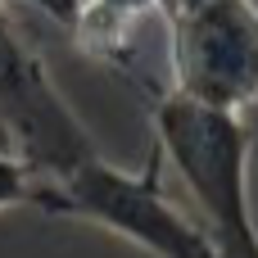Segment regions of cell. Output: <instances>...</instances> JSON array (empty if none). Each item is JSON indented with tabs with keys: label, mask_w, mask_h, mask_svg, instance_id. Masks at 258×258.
<instances>
[{
	"label": "cell",
	"mask_w": 258,
	"mask_h": 258,
	"mask_svg": "<svg viewBox=\"0 0 258 258\" xmlns=\"http://www.w3.org/2000/svg\"><path fill=\"white\" fill-rule=\"evenodd\" d=\"M32 186H36V177H32L27 159L18 154L14 136L0 127V213L18 209V204H32Z\"/></svg>",
	"instance_id": "5b68a950"
},
{
	"label": "cell",
	"mask_w": 258,
	"mask_h": 258,
	"mask_svg": "<svg viewBox=\"0 0 258 258\" xmlns=\"http://www.w3.org/2000/svg\"><path fill=\"white\" fill-rule=\"evenodd\" d=\"M150 122L163 163L190 190L195 218L209 236L213 258H258L245 113L163 91L150 100Z\"/></svg>",
	"instance_id": "6da1fadb"
},
{
	"label": "cell",
	"mask_w": 258,
	"mask_h": 258,
	"mask_svg": "<svg viewBox=\"0 0 258 258\" xmlns=\"http://www.w3.org/2000/svg\"><path fill=\"white\" fill-rule=\"evenodd\" d=\"M190 5H200V0H154V9H159V18H172V14H181V9H190Z\"/></svg>",
	"instance_id": "8992f818"
},
{
	"label": "cell",
	"mask_w": 258,
	"mask_h": 258,
	"mask_svg": "<svg viewBox=\"0 0 258 258\" xmlns=\"http://www.w3.org/2000/svg\"><path fill=\"white\" fill-rule=\"evenodd\" d=\"M168 27V91L213 109L245 113L258 104V5L200 0Z\"/></svg>",
	"instance_id": "3957f363"
},
{
	"label": "cell",
	"mask_w": 258,
	"mask_h": 258,
	"mask_svg": "<svg viewBox=\"0 0 258 258\" xmlns=\"http://www.w3.org/2000/svg\"><path fill=\"white\" fill-rule=\"evenodd\" d=\"M32 209L45 218L91 222L150 258H213L200 218H186L163 190V154L150 150L141 172L113 168L104 154L68 168L63 177H45L32 186Z\"/></svg>",
	"instance_id": "7a4b0ae2"
},
{
	"label": "cell",
	"mask_w": 258,
	"mask_h": 258,
	"mask_svg": "<svg viewBox=\"0 0 258 258\" xmlns=\"http://www.w3.org/2000/svg\"><path fill=\"white\" fill-rule=\"evenodd\" d=\"M0 127L14 136L36 181L63 177L68 168L100 154L86 122L54 86L45 59L9 23L5 5H0Z\"/></svg>",
	"instance_id": "277c9868"
}]
</instances>
